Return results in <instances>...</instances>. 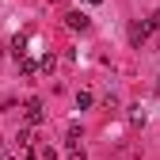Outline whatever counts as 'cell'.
I'll use <instances>...</instances> for the list:
<instances>
[{"mask_svg": "<svg viewBox=\"0 0 160 160\" xmlns=\"http://www.w3.org/2000/svg\"><path fill=\"white\" fill-rule=\"evenodd\" d=\"M69 160H84V149H80L76 141H69Z\"/></svg>", "mask_w": 160, "mask_h": 160, "instance_id": "6", "label": "cell"}, {"mask_svg": "<svg viewBox=\"0 0 160 160\" xmlns=\"http://www.w3.org/2000/svg\"><path fill=\"white\" fill-rule=\"evenodd\" d=\"M88 107H92V92H80L76 95V111H88Z\"/></svg>", "mask_w": 160, "mask_h": 160, "instance_id": "4", "label": "cell"}, {"mask_svg": "<svg viewBox=\"0 0 160 160\" xmlns=\"http://www.w3.org/2000/svg\"><path fill=\"white\" fill-rule=\"evenodd\" d=\"M145 38H149V27H145V23H133V27H130V42H133V46H141Z\"/></svg>", "mask_w": 160, "mask_h": 160, "instance_id": "3", "label": "cell"}, {"mask_svg": "<svg viewBox=\"0 0 160 160\" xmlns=\"http://www.w3.org/2000/svg\"><path fill=\"white\" fill-rule=\"evenodd\" d=\"M19 69H23V76H34V61H31V57H23V61H19Z\"/></svg>", "mask_w": 160, "mask_h": 160, "instance_id": "7", "label": "cell"}, {"mask_svg": "<svg viewBox=\"0 0 160 160\" xmlns=\"http://www.w3.org/2000/svg\"><path fill=\"white\" fill-rule=\"evenodd\" d=\"M145 27H149V31H160V8H156L149 19H145Z\"/></svg>", "mask_w": 160, "mask_h": 160, "instance_id": "5", "label": "cell"}, {"mask_svg": "<svg viewBox=\"0 0 160 160\" xmlns=\"http://www.w3.org/2000/svg\"><path fill=\"white\" fill-rule=\"evenodd\" d=\"M65 27H69V31H88L92 23H88L84 12H69V15H65Z\"/></svg>", "mask_w": 160, "mask_h": 160, "instance_id": "1", "label": "cell"}, {"mask_svg": "<svg viewBox=\"0 0 160 160\" xmlns=\"http://www.w3.org/2000/svg\"><path fill=\"white\" fill-rule=\"evenodd\" d=\"M23 111H27V122H31V126H38V122L46 118V114H42V103H38V99H27V107H23Z\"/></svg>", "mask_w": 160, "mask_h": 160, "instance_id": "2", "label": "cell"}]
</instances>
